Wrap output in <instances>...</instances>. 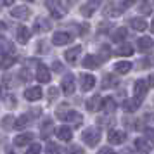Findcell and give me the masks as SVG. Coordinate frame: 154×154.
<instances>
[{"label":"cell","mask_w":154,"mask_h":154,"mask_svg":"<svg viewBox=\"0 0 154 154\" xmlns=\"http://www.w3.org/2000/svg\"><path fill=\"white\" fill-rule=\"evenodd\" d=\"M57 118L63 119V121H68V123H75L76 126L83 121V118H82L76 111H73V109H66L64 106L57 109Z\"/></svg>","instance_id":"1"},{"label":"cell","mask_w":154,"mask_h":154,"mask_svg":"<svg viewBox=\"0 0 154 154\" xmlns=\"http://www.w3.org/2000/svg\"><path fill=\"white\" fill-rule=\"evenodd\" d=\"M82 139H83V142L87 144V146L95 147L99 144V140H100V132H99L95 126H90V128L83 130V133H82Z\"/></svg>","instance_id":"2"},{"label":"cell","mask_w":154,"mask_h":154,"mask_svg":"<svg viewBox=\"0 0 154 154\" xmlns=\"http://www.w3.org/2000/svg\"><path fill=\"white\" fill-rule=\"evenodd\" d=\"M45 5L50 9V14L54 16L56 19H61V17H63L64 9H63V5L59 4V0H47V4H45Z\"/></svg>","instance_id":"3"},{"label":"cell","mask_w":154,"mask_h":154,"mask_svg":"<svg viewBox=\"0 0 154 154\" xmlns=\"http://www.w3.org/2000/svg\"><path fill=\"white\" fill-rule=\"evenodd\" d=\"M61 88L66 95H71V94H75V76L73 75H66L63 80V83H61Z\"/></svg>","instance_id":"4"},{"label":"cell","mask_w":154,"mask_h":154,"mask_svg":"<svg viewBox=\"0 0 154 154\" xmlns=\"http://www.w3.org/2000/svg\"><path fill=\"white\" fill-rule=\"evenodd\" d=\"M11 16L16 19H28L31 16V9L26 7V5H19V7H14L11 11Z\"/></svg>","instance_id":"5"},{"label":"cell","mask_w":154,"mask_h":154,"mask_svg":"<svg viewBox=\"0 0 154 154\" xmlns=\"http://www.w3.org/2000/svg\"><path fill=\"white\" fill-rule=\"evenodd\" d=\"M99 7H100V0H88L83 7H82V14H83L85 17H90Z\"/></svg>","instance_id":"6"},{"label":"cell","mask_w":154,"mask_h":154,"mask_svg":"<svg viewBox=\"0 0 154 154\" xmlns=\"http://www.w3.org/2000/svg\"><path fill=\"white\" fill-rule=\"evenodd\" d=\"M71 40H73V36H71L69 33H66V31L54 33V36H52V43H54V45H68Z\"/></svg>","instance_id":"7"},{"label":"cell","mask_w":154,"mask_h":154,"mask_svg":"<svg viewBox=\"0 0 154 154\" xmlns=\"http://www.w3.org/2000/svg\"><path fill=\"white\" fill-rule=\"evenodd\" d=\"M24 99L26 100H31V102H35V100H40L42 99V88L40 87H29L24 90Z\"/></svg>","instance_id":"8"},{"label":"cell","mask_w":154,"mask_h":154,"mask_svg":"<svg viewBox=\"0 0 154 154\" xmlns=\"http://www.w3.org/2000/svg\"><path fill=\"white\" fill-rule=\"evenodd\" d=\"M107 140H109V144H123L126 140V135L121 130H111L107 133Z\"/></svg>","instance_id":"9"},{"label":"cell","mask_w":154,"mask_h":154,"mask_svg":"<svg viewBox=\"0 0 154 154\" xmlns=\"http://www.w3.org/2000/svg\"><path fill=\"white\" fill-rule=\"evenodd\" d=\"M147 90H149V83H147L146 80H137V82H135L133 92H135V95H137L139 99L144 97V95L147 94Z\"/></svg>","instance_id":"10"},{"label":"cell","mask_w":154,"mask_h":154,"mask_svg":"<svg viewBox=\"0 0 154 154\" xmlns=\"http://www.w3.org/2000/svg\"><path fill=\"white\" fill-rule=\"evenodd\" d=\"M36 80L40 83H49L50 82V71L45 64H40L38 66V69H36Z\"/></svg>","instance_id":"11"},{"label":"cell","mask_w":154,"mask_h":154,"mask_svg":"<svg viewBox=\"0 0 154 154\" xmlns=\"http://www.w3.org/2000/svg\"><path fill=\"white\" fill-rule=\"evenodd\" d=\"M94 85H95V78L92 76V75H82V76H80V87H82L83 92L92 90Z\"/></svg>","instance_id":"12"},{"label":"cell","mask_w":154,"mask_h":154,"mask_svg":"<svg viewBox=\"0 0 154 154\" xmlns=\"http://www.w3.org/2000/svg\"><path fill=\"white\" fill-rule=\"evenodd\" d=\"M102 104H104V99L99 97V95H94L92 99L87 100V109L88 111H100L102 109Z\"/></svg>","instance_id":"13"},{"label":"cell","mask_w":154,"mask_h":154,"mask_svg":"<svg viewBox=\"0 0 154 154\" xmlns=\"http://www.w3.org/2000/svg\"><path fill=\"white\" fill-rule=\"evenodd\" d=\"M135 147H137L139 152H147V151L152 149V142L147 140L146 137H139V139H135Z\"/></svg>","instance_id":"14"},{"label":"cell","mask_w":154,"mask_h":154,"mask_svg":"<svg viewBox=\"0 0 154 154\" xmlns=\"http://www.w3.org/2000/svg\"><path fill=\"white\" fill-rule=\"evenodd\" d=\"M16 38H17V42L19 43H26L31 38V31H29V28H26V26H19L17 28V33H16Z\"/></svg>","instance_id":"15"},{"label":"cell","mask_w":154,"mask_h":154,"mask_svg":"<svg viewBox=\"0 0 154 154\" xmlns=\"http://www.w3.org/2000/svg\"><path fill=\"white\" fill-rule=\"evenodd\" d=\"M80 54H82V47H80V45H76V47H73V49L68 50V52L64 54V57H66V61H68L69 64H75Z\"/></svg>","instance_id":"16"},{"label":"cell","mask_w":154,"mask_h":154,"mask_svg":"<svg viewBox=\"0 0 154 154\" xmlns=\"http://www.w3.org/2000/svg\"><path fill=\"white\" fill-rule=\"evenodd\" d=\"M83 68H88V69H95V68H97L99 64H100V59H99V57H95V56H90V54H88V56H85L83 57Z\"/></svg>","instance_id":"17"},{"label":"cell","mask_w":154,"mask_h":154,"mask_svg":"<svg viewBox=\"0 0 154 154\" xmlns=\"http://www.w3.org/2000/svg\"><path fill=\"white\" fill-rule=\"evenodd\" d=\"M56 135L61 140H64V142H68V140L73 139V132H71V128H68V126H59L56 130Z\"/></svg>","instance_id":"18"},{"label":"cell","mask_w":154,"mask_h":154,"mask_svg":"<svg viewBox=\"0 0 154 154\" xmlns=\"http://www.w3.org/2000/svg\"><path fill=\"white\" fill-rule=\"evenodd\" d=\"M31 140H33V133L26 132V133L17 135V137L14 139V144H16V146H19V147H23V146H26V144H29Z\"/></svg>","instance_id":"19"},{"label":"cell","mask_w":154,"mask_h":154,"mask_svg":"<svg viewBox=\"0 0 154 154\" xmlns=\"http://www.w3.org/2000/svg\"><path fill=\"white\" fill-rule=\"evenodd\" d=\"M140 100H142V99H139V97L128 99V100H125V102H123V109H125V111H128V112L137 111V107L140 106Z\"/></svg>","instance_id":"20"},{"label":"cell","mask_w":154,"mask_h":154,"mask_svg":"<svg viewBox=\"0 0 154 154\" xmlns=\"http://www.w3.org/2000/svg\"><path fill=\"white\" fill-rule=\"evenodd\" d=\"M35 29L38 33H45V31H49L50 29V23L45 19V17H38L35 21Z\"/></svg>","instance_id":"21"},{"label":"cell","mask_w":154,"mask_h":154,"mask_svg":"<svg viewBox=\"0 0 154 154\" xmlns=\"http://www.w3.org/2000/svg\"><path fill=\"white\" fill-rule=\"evenodd\" d=\"M125 9H126L125 4L119 0V4H111V5L107 7V14H109V16H119L123 11H125Z\"/></svg>","instance_id":"22"},{"label":"cell","mask_w":154,"mask_h":154,"mask_svg":"<svg viewBox=\"0 0 154 154\" xmlns=\"http://www.w3.org/2000/svg\"><path fill=\"white\" fill-rule=\"evenodd\" d=\"M130 26H132L133 29H137V31H144L149 24H147L146 19H142V17H133V19H130Z\"/></svg>","instance_id":"23"},{"label":"cell","mask_w":154,"mask_h":154,"mask_svg":"<svg viewBox=\"0 0 154 154\" xmlns=\"http://www.w3.org/2000/svg\"><path fill=\"white\" fill-rule=\"evenodd\" d=\"M130 69H132V64L128 63V61H121V63L114 64V71L119 73V75H125V73H128Z\"/></svg>","instance_id":"24"},{"label":"cell","mask_w":154,"mask_h":154,"mask_svg":"<svg viewBox=\"0 0 154 154\" xmlns=\"http://www.w3.org/2000/svg\"><path fill=\"white\" fill-rule=\"evenodd\" d=\"M14 54V45L7 38H2V56H12Z\"/></svg>","instance_id":"25"},{"label":"cell","mask_w":154,"mask_h":154,"mask_svg":"<svg viewBox=\"0 0 154 154\" xmlns=\"http://www.w3.org/2000/svg\"><path fill=\"white\" fill-rule=\"evenodd\" d=\"M118 78L111 76V75H107L104 76V82H102V88H114V87H118Z\"/></svg>","instance_id":"26"},{"label":"cell","mask_w":154,"mask_h":154,"mask_svg":"<svg viewBox=\"0 0 154 154\" xmlns=\"http://www.w3.org/2000/svg\"><path fill=\"white\" fill-rule=\"evenodd\" d=\"M151 45H152V40H151L149 36H142V38H139V40H137V47H139V50L151 49Z\"/></svg>","instance_id":"27"},{"label":"cell","mask_w":154,"mask_h":154,"mask_svg":"<svg viewBox=\"0 0 154 154\" xmlns=\"http://www.w3.org/2000/svg\"><path fill=\"white\" fill-rule=\"evenodd\" d=\"M133 54V47L132 45H128V43H125V45H121L118 50H116V56H121V57H128Z\"/></svg>","instance_id":"28"},{"label":"cell","mask_w":154,"mask_h":154,"mask_svg":"<svg viewBox=\"0 0 154 154\" xmlns=\"http://www.w3.org/2000/svg\"><path fill=\"white\" fill-rule=\"evenodd\" d=\"M16 61H17V57L16 56H2V68L7 69V68H11Z\"/></svg>","instance_id":"29"},{"label":"cell","mask_w":154,"mask_h":154,"mask_svg":"<svg viewBox=\"0 0 154 154\" xmlns=\"http://www.w3.org/2000/svg\"><path fill=\"white\" fill-rule=\"evenodd\" d=\"M123 38H126V28H123V26H121V28H118L116 31H114L112 40H114V42H121Z\"/></svg>","instance_id":"30"},{"label":"cell","mask_w":154,"mask_h":154,"mask_svg":"<svg viewBox=\"0 0 154 154\" xmlns=\"http://www.w3.org/2000/svg\"><path fill=\"white\" fill-rule=\"evenodd\" d=\"M114 107H116V102H114V99L112 97H107V99H104V104H102V109L104 111H114Z\"/></svg>","instance_id":"31"},{"label":"cell","mask_w":154,"mask_h":154,"mask_svg":"<svg viewBox=\"0 0 154 154\" xmlns=\"http://www.w3.org/2000/svg\"><path fill=\"white\" fill-rule=\"evenodd\" d=\"M59 152H61V149H59L57 144H54V142H49V144H47L45 154H59Z\"/></svg>","instance_id":"32"},{"label":"cell","mask_w":154,"mask_h":154,"mask_svg":"<svg viewBox=\"0 0 154 154\" xmlns=\"http://www.w3.org/2000/svg\"><path fill=\"white\" fill-rule=\"evenodd\" d=\"M28 121H29L28 116H21V118L16 121V128H24V126L28 125Z\"/></svg>","instance_id":"33"},{"label":"cell","mask_w":154,"mask_h":154,"mask_svg":"<svg viewBox=\"0 0 154 154\" xmlns=\"http://www.w3.org/2000/svg\"><path fill=\"white\" fill-rule=\"evenodd\" d=\"M40 151H42L40 144H33V146H29V147H28L26 154H40Z\"/></svg>","instance_id":"34"},{"label":"cell","mask_w":154,"mask_h":154,"mask_svg":"<svg viewBox=\"0 0 154 154\" xmlns=\"http://www.w3.org/2000/svg\"><path fill=\"white\" fill-rule=\"evenodd\" d=\"M154 64V57L151 59V57H147V59H144V61H140L139 63V68L140 69H144V68H147V66H152Z\"/></svg>","instance_id":"35"},{"label":"cell","mask_w":154,"mask_h":154,"mask_svg":"<svg viewBox=\"0 0 154 154\" xmlns=\"http://www.w3.org/2000/svg\"><path fill=\"white\" fill-rule=\"evenodd\" d=\"M68 154H85V151L80 146H71L68 149Z\"/></svg>","instance_id":"36"},{"label":"cell","mask_w":154,"mask_h":154,"mask_svg":"<svg viewBox=\"0 0 154 154\" xmlns=\"http://www.w3.org/2000/svg\"><path fill=\"white\" fill-rule=\"evenodd\" d=\"M52 128V123H50V119H47L45 123H43V128H42V133L47 137V133H49V130Z\"/></svg>","instance_id":"37"},{"label":"cell","mask_w":154,"mask_h":154,"mask_svg":"<svg viewBox=\"0 0 154 154\" xmlns=\"http://www.w3.org/2000/svg\"><path fill=\"white\" fill-rule=\"evenodd\" d=\"M146 139L151 140V142H154V128H149L146 132Z\"/></svg>","instance_id":"38"},{"label":"cell","mask_w":154,"mask_h":154,"mask_svg":"<svg viewBox=\"0 0 154 154\" xmlns=\"http://www.w3.org/2000/svg\"><path fill=\"white\" fill-rule=\"evenodd\" d=\"M57 94H59V90H57V88H50V90H49V99H50V100L57 99Z\"/></svg>","instance_id":"39"},{"label":"cell","mask_w":154,"mask_h":154,"mask_svg":"<svg viewBox=\"0 0 154 154\" xmlns=\"http://www.w3.org/2000/svg\"><path fill=\"white\" fill-rule=\"evenodd\" d=\"M99 154H116V152L112 151L111 147H102V149L99 151Z\"/></svg>","instance_id":"40"},{"label":"cell","mask_w":154,"mask_h":154,"mask_svg":"<svg viewBox=\"0 0 154 154\" xmlns=\"http://www.w3.org/2000/svg\"><path fill=\"white\" fill-rule=\"evenodd\" d=\"M9 121H14V118H11V116H5V118H4V128H7V126H9Z\"/></svg>","instance_id":"41"},{"label":"cell","mask_w":154,"mask_h":154,"mask_svg":"<svg viewBox=\"0 0 154 154\" xmlns=\"http://www.w3.org/2000/svg\"><path fill=\"white\" fill-rule=\"evenodd\" d=\"M121 2L125 4V7H130V5H132V4H135L137 0H121Z\"/></svg>","instance_id":"42"},{"label":"cell","mask_w":154,"mask_h":154,"mask_svg":"<svg viewBox=\"0 0 154 154\" xmlns=\"http://www.w3.org/2000/svg\"><path fill=\"white\" fill-rule=\"evenodd\" d=\"M12 2H14V0H2V4H4V5H11Z\"/></svg>","instance_id":"43"},{"label":"cell","mask_w":154,"mask_h":154,"mask_svg":"<svg viewBox=\"0 0 154 154\" xmlns=\"http://www.w3.org/2000/svg\"><path fill=\"white\" fill-rule=\"evenodd\" d=\"M54 66H56V71H61V64H59V63H56Z\"/></svg>","instance_id":"44"},{"label":"cell","mask_w":154,"mask_h":154,"mask_svg":"<svg viewBox=\"0 0 154 154\" xmlns=\"http://www.w3.org/2000/svg\"><path fill=\"white\" fill-rule=\"evenodd\" d=\"M151 31H154V19H152V23H151Z\"/></svg>","instance_id":"45"}]
</instances>
